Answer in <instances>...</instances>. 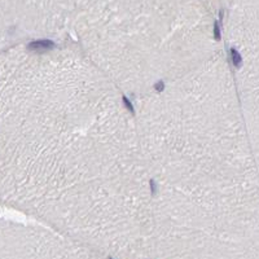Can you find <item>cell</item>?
<instances>
[{"mask_svg":"<svg viewBox=\"0 0 259 259\" xmlns=\"http://www.w3.org/2000/svg\"><path fill=\"white\" fill-rule=\"evenodd\" d=\"M53 43L2 62V189L10 207L83 232L150 231L152 188L137 117L95 62Z\"/></svg>","mask_w":259,"mask_h":259,"instance_id":"obj_1","label":"cell"}]
</instances>
